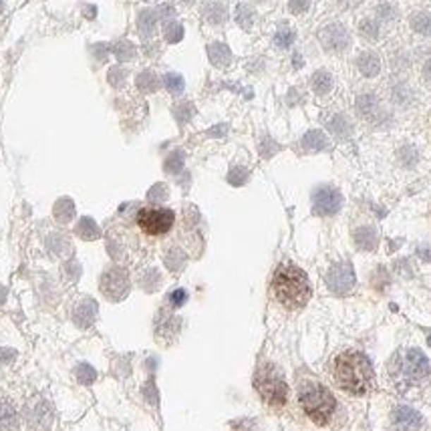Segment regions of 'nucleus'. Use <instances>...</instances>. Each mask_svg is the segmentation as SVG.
Returning <instances> with one entry per match:
<instances>
[{
    "instance_id": "obj_1",
    "label": "nucleus",
    "mask_w": 431,
    "mask_h": 431,
    "mask_svg": "<svg viewBox=\"0 0 431 431\" xmlns=\"http://www.w3.org/2000/svg\"><path fill=\"white\" fill-rule=\"evenodd\" d=\"M334 379L343 391L365 395L373 385V367L363 353L345 351L334 359Z\"/></svg>"
},
{
    "instance_id": "obj_2",
    "label": "nucleus",
    "mask_w": 431,
    "mask_h": 431,
    "mask_svg": "<svg viewBox=\"0 0 431 431\" xmlns=\"http://www.w3.org/2000/svg\"><path fill=\"white\" fill-rule=\"evenodd\" d=\"M272 291L280 305L286 308H301L310 298V282L298 266L286 262L277 268L272 279Z\"/></svg>"
},
{
    "instance_id": "obj_3",
    "label": "nucleus",
    "mask_w": 431,
    "mask_h": 431,
    "mask_svg": "<svg viewBox=\"0 0 431 431\" xmlns=\"http://www.w3.org/2000/svg\"><path fill=\"white\" fill-rule=\"evenodd\" d=\"M389 373L399 387H411L427 381L430 363L418 348H403L391 359Z\"/></svg>"
},
{
    "instance_id": "obj_4",
    "label": "nucleus",
    "mask_w": 431,
    "mask_h": 431,
    "mask_svg": "<svg viewBox=\"0 0 431 431\" xmlns=\"http://www.w3.org/2000/svg\"><path fill=\"white\" fill-rule=\"evenodd\" d=\"M298 399L305 413L317 425H324L334 411V397L331 391L317 381H303L298 387Z\"/></svg>"
},
{
    "instance_id": "obj_5",
    "label": "nucleus",
    "mask_w": 431,
    "mask_h": 431,
    "mask_svg": "<svg viewBox=\"0 0 431 431\" xmlns=\"http://www.w3.org/2000/svg\"><path fill=\"white\" fill-rule=\"evenodd\" d=\"M254 387L262 395V399L268 405L282 407L289 399V385H286L284 377L274 365H262L256 371Z\"/></svg>"
},
{
    "instance_id": "obj_6",
    "label": "nucleus",
    "mask_w": 431,
    "mask_h": 431,
    "mask_svg": "<svg viewBox=\"0 0 431 431\" xmlns=\"http://www.w3.org/2000/svg\"><path fill=\"white\" fill-rule=\"evenodd\" d=\"M176 220V214L167 208H145L140 210L138 214V224L140 228L150 234V236H162L171 230Z\"/></svg>"
},
{
    "instance_id": "obj_7",
    "label": "nucleus",
    "mask_w": 431,
    "mask_h": 431,
    "mask_svg": "<svg viewBox=\"0 0 431 431\" xmlns=\"http://www.w3.org/2000/svg\"><path fill=\"white\" fill-rule=\"evenodd\" d=\"M101 292L109 301H121L129 292V277L123 268H109L101 277Z\"/></svg>"
},
{
    "instance_id": "obj_8",
    "label": "nucleus",
    "mask_w": 431,
    "mask_h": 431,
    "mask_svg": "<svg viewBox=\"0 0 431 431\" xmlns=\"http://www.w3.org/2000/svg\"><path fill=\"white\" fill-rule=\"evenodd\" d=\"M327 284L329 289L334 292V294H347L351 292V289L355 286V272H353V266L348 262H339L334 265L329 274H327Z\"/></svg>"
},
{
    "instance_id": "obj_9",
    "label": "nucleus",
    "mask_w": 431,
    "mask_h": 431,
    "mask_svg": "<svg viewBox=\"0 0 431 431\" xmlns=\"http://www.w3.org/2000/svg\"><path fill=\"white\" fill-rule=\"evenodd\" d=\"M312 208L319 216H333L341 208V194L331 186H322L312 194Z\"/></svg>"
},
{
    "instance_id": "obj_10",
    "label": "nucleus",
    "mask_w": 431,
    "mask_h": 431,
    "mask_svg": "<svg viewBox=\"0 0 431 431\" xmlns=\"http://www.w3.org/2000/svg\"><path fill=\"white\" fill-rule=\"evenodd\" d=\"M319 39L327 51H334V53L345 51L348 44H351V37H348L347 28L343 27V25H339V23H333V25H327L324 28H320Z\"/></svg>"
},
{
    "instance_id": "obj_11",
    "label": "nucleus",
    "mask_w": 431,
    "mask_h": 431,
    "mask_svg": "<svg viewBox=\"0 0 431 431\" xmlns=\"http://www.w3.org/2000/svg\"><path fill=\"white\" fill-rule=\"evenodd\" d=\"M391 423L395 431H418L421 427V415L407 405H399L391 413Z\"/></svg>"
},
{
    "instance_id": "obj_12",
    "label": "nucleus",
    "mask_w": 431,
    "mask_h": 431,
    "mask_svg": "<svg viewBox=\"0 0 431 431\" xmlns=\"http://www.w3.org/2000/svg\"><path fill=\"white\" fill-rule=\"evenodd\" d=\"M75 322L79 324V327H83V329H87V327H91L93 324V320H95V317H97V305L91 301V298H83L79 305H77V308H75Z\"/></svg>"
},
{
    "instance_id": "obj_13",
    "label": "nucleus",
    "mask_w": 431,
    "mask_h": 431,
    "mask_svg": "<svg viewBox=\"0 0 431 431\" xmlns=\"http://www.w3.org/2000/svg\"><path fill=\"white\" fill-rule=\"evenodd\" d=\"M18 430V415L11 401L0 399V431H16Z\"/></svg>"
},
{
    "instance_id": "obj_14",
    "label": "nucleus",
    "mask_w": 431,
    "mask_h": 431,
    "mask_svg": "<svg viewBox=\"0 0 431 431\" xmlns=\"http://www.w3.org/2000/svg\"><path fill=\"white\" fill-rule=\"evenodd\" d=\"M208 56L210 61H212V65L220 67V69L228 67L230 61H232V53H230V49L224 42H212V44H208Z\"/></svg>"
},
{
    "instance_id": "obj_15",
    "label": "nucleus",
    "mask_w": 431,
    "mask_h": 431,
    "mask_svg": "<svg viewBox=\"0 0 431 431\" xmlns=\"http://www.w3.org/2000/svg\"><path fill=\"white\" fill-rule=\"evenodd\" d=\"M357 67H359L361 75H365V77H375L377 73L381 71V59H379L375 53L367 51V53H361V55H359Z\"/></svg>"
},
{
    "instance_id": "obj_16",
    "label": "nucleus",
    "mask_w": 431,
    "mask_h": 431,
    "mask_svg": "<svg viewBox=\"0 0 431 431\" xmlns=\"http://www.w3.org/2000/svg\"><path fill=\"white\" fill-rule=\"evenodd\" d=\"M202 14H204V18L208 20L210 25H224L226 18H228V11L220 2H208L202 8Z\"/></svg>"
},
{
    "instance_id": "obj_17",
    "label": "nucleus",
    "mask_w": 431,
    "mask_h": 431,
    "mask_svg": "<svg viewBox=\"0 0 431 431\" xmlns=\"http://www.w3.org/2000/svg\"><path fill=\"white\" fill-rule=\"evenodd\" d=\"M157 27V13L155 11H141L138 16V28L143 37H152Z\"/></svg>"
},
{
    "instance_id": "obj_18",
    "label": "nucleus",
    "mask_w": 431,
    "mask_h": 431,
    "mask_svg": "<svg viewBox=\"0 0 431 431\" xmlns=\"http://www.w3.org/2000/svg\"><path fill=\"white\" fill-rule=\"evenodd\" d=\"M333 89V77L327 71H317L312 75V91L317 95H327Z\"/></svg>"
},
{
    "instance_id": "obj_19",
    "label": "nucleus",
    "mask_w": 431,
    "mask_h": 431,
    "mask_svg": "<svg viewBox=\"0 0 431 431\" xmlns=\"http://www.w3.org/2000/svg\"><path fill=\"white\" fill-rule=\"evenodd\" d=\"M355 240L359 244V248H365V250H373L377 246V232L373 228L365 226V228H359L355 232Z\"/></svg>"
},
{
    "instance_id": "obj_20",
    "label": "nucleus",
    "mask_w": 431,
    "mask_h": 431,
    "mask_svg": "<svg viewBox=\"0 0 431 431\" xmlns=\"http://www.w3.org/2000/svg\"><path fill=\"white\" fill-rule=\"evenodd\" d=\"M77 234L83 238V240H95L101 234L99 226L91 218H81L77 224Z\"/></svg>"
},
{
    "instance_id": "obj_21",
    "label": "nucleus",
    "mask_w": 431,
    "mask_h": 431,
    "mask_svg": "<svg viewBox=\"0 0 431 431\" xmlns=\"http://www.w3.org/2000/svg\"><path fill=\"white\" fill-rule=\"evenodd\" d=\"M411 28L419 35H431V13H418L411 16Z\"/></svg>"
},
{
    "instance_id": "obj_22",
    "label": "nucleus",
    "mask_w": 431,
    "mask_h": 431,
    "mask_svg": "<svg viewBox=\"0 0 431 431\" xmlns=\"http://www.w3.org/2000/svg\"><path fill=\"white\" fill-rule=\"evenodd\" d=\"M75 216V206L69 198H63L55 204V218L59 222H69L71 218Z\"/></svg>"
},
{
    "instance_id": "obj_23",
    "label": "nucleus",
    "mask_w": 431,
    "mask_h": 431,
    "mask_svg": "<svg viewBox=\"0 0 431 431\" xmlns=\"http://www.w3.org/2000/svg\"><path fill=\"white\" fill-rule=\"evenodd\" d=\"M236 23L244 30H250L254 25V11L248 4H238L236 6Z\"/></svg>"
},
{
    "instance_id": "obj_24",
    "label": "nucleus",
    "mask_w": 431,
    "mask_h": 431,
    "mask_svg": "<svg viewBox=\"0 0 431 431\" xmlns=\"http://www.w3.org/2000/svg\"><path fill=\"white\" fill-rule=\"evenodd\" d=\"M138 87H140V91H143V93H153L159 87V79H157L155 73L145 71V73H141L140 77H138Z\"/></svg>"
},
{
    "instance_id": "obj_25",
    "label": "nucleus",
    "mask_w": 431,
    "mask_h": 431,
    "mask_svg": "<svg viewBox=\"0 0 431 431\" xmlns=\"http://www.w3.org/2000/svg\"><path fill=\"white\" fill-rule=\"evenodd\" d=\"M324 145H327V138L320 131H317V129L308 131L305 138H303V147L305 150H312L315 152V150H322Z\"/></svg>"
},
{
    "instance_id": "obj_26",
    "label": "nucleus",
    "mask_w": 431,
    "mask_h": 431,
    "mask_svg": "<svg viewBox=\"0 0 431 431\" xmlns=\"http://www.w3.org/2000/svg\"><path fill=\"white\" fill-rule=\"evenodd\" d=\"M164 85H166V89L171 95H181V93H183V87H186L183 77L178 75V73H167L166 77H164Z\"/></svg>"
},
{
    "instance_id": "obj_27",
    "label": "nucleus",
    "mask_w": 431,
    "mask_h": 431,
    "mask_svg": "<svg viewBox=\"0 0 431 431\" xmlns=\"http://www.w3.org/2000/svg\"><path fill=\"white\" fill-rule=\"evenodd\" d=\"M294 39H296V32L291 27H280L277 37H274V44L279 49H289L292 42H294Z\"/></svg>"
},
{
    "instance_id": "obj_28",
    "label": "nucleus",
    "mask_w": 431,
    "mask_h": 431,
    "mask_svg": "<svg viewBox=\"0 0 431 431\" xmlns=\"http://www.w3.org/2000/svg\"><path fill=\"white\" fill-rule=\"evenodd\" d=\"M164 37H166L167 42H180L183 39V27L178 20H169L164 28Z\"/></svg>"
},
{
    "instance_id": "obj_29",
    "label": "nucleus",
    "mask_w": 431,
    "mask_h": 431,
    "mask_svg": "<svg viewBox=\"0 0 431 431\" xmlns=\"http://www.w3.org/2000/svg\"><path fill=\"white\" fill-rule=\"evenodd\" d=\"M357 109L363 117H371L377 111V99L375 95H361L357 101Z\"/></svg>"
},
{
    "instance_id": "obj_30",
    "label": "nucleus",
    "mask_w": 431,
    "mask_h": 431,
    "mask_svg": "<svg viewBox=\"0 0 431 431\" xmlns=\"http://www.w3.org/2000/svg\"><path fill=\"white\" fill-rule=\"evenodd\" d=\"M113 53L117 55V59H119V61H129V59H133V56H135V47H133L131 42L121 41V42H117V44H115Z\"/></svg>"
},
{
    "instance_id": "obj_31",
    "label": "nucleus",
    "mask_w": 431,
    "mask_h": 431,
    "mask_svg": "<svg viewBox=\"0 0 431 431\" xmlns=\"http://www.w3.org/2000/svg\"><path fill=\"white\" fill-rule=\"evenodd\" d=\"M77 379L85 385H89L97 379V371L91 365H81V367H77Z\"/></svg>"
},
{
    "instance_id": "obj_32",
    "label": "nucleus",
    "mask_w": 431,
    "mask_h": 431,
    "mask_svg": "<svg viewBox=\"0 0 431 431\" xmlns=\"http://www.w3.org/2000/svg\"><path fill=\"white\" fill-rule=\"evenodd\" d=\"M329 126H331V131L336 133V135H347L348 131H351V126H348L347 119L343 115H334Z\"/></svg>"
},
{
    "instance_id": "obj_33",
    "label": "nucleus",
    "mask_w": 431,
    "mask_h": 431,
    "mask_svg": "<svg viewBox=\"0 0 431 431\" xmlns=\"http://www.w3.org/2000/svg\"><path fill=\"white\" fill-rule=\"evenodd\" d=\"M181 166H183V153L181 152H176L166 162V169L167 171H171V174H178L181 169Z\"/></svg>"
},
{
    "instance_id": "obj_34",
    "label": "nucleus",
    "mask_w": 431,
    "mask_h": 431,
    "mask_svg": "<svg viewBox=\"0 0 431 431\" xmlns=\"http://www.w3.org/2000/svg\"><path fill=\"white\" fill-rule=\"evenodd\" d=\"M359 28H361L363 37H367V39L375 41L377 32H379V27H377V23H373V20H363L361 27H359Z\"/></svg>"
},
{
    "instance_id": "obj_35",
    "label": "nucleus",
    "mask_w": 431,
    "mask_h": 431,
    "mask_svg": "<svg viewBox=\"0 0 431 431\" xmlns=\"http://www.w3.org/2000/svg\"><path fill=\"white\" fill-rule=\"evenodd\" d=\"M192 111H194V107H192L190 103H183L180 107H176V117H178V121H180V123H186V121L192 117Z\"/></svg>"
},
{
    "instance_id": "obj_36",
    "label": "nucleus",
    "mask_w": 431,
    "mask_h": 431,
    "mask_svg": "<svg viewBox=\"0 0 431 431\" xmlns=\"http://www.w3.org/2000/svg\"><path fill=\"white\" fill-rule=\"evenodd\" d=\"M147 198H150V202H162V200H166L167 198V188L166 186H162V183H157V186H153Z\"/></svg>"
},
{
    "instance_id": "obj_37",
    "label": "nucleus",
    "mask_w": 431,
    "mask_h": 431,
    "mask_svg": "<svg viewBox=\"0 0 431 431\" xmlns=\"http://www.w3.org/2000/svg\"><path fill=\"white\" fill-rule=\"evenodd\" d=\"M126 71L119 69V67H113L111 71H109V81H111V85H115V87H121L123 85V81H126Z\"/></svg>"
},
{
    "instance_id": "obj_38",
    "label": "nucleus",
    "mask_w": 431,
    "mask_h": 431,
    "mask_svg": "<svg viewBox=\"0 0 431 431\" xmlns=\"http://www.w3.org/2000/svg\"><path fill=\"white\" fill-rule=\"evenodd\" d=\"M310 6V0H289V8H291L294 14L306 13Z\"/></svg>"
},
{
    "instance_id": "obj_39",
    "label": "nucleus",
    "mask_w": 431,
    "mask_h": 431,
    "mask_svg": "<svg viewBox=\"0 0 431 431\" xmlns=\"http://www.w3.org/2000/svg\"><path fill=\"white\" fill-rule=\"evenodd\" d=\"M186 298H188V294H186L183 289H178V291H174L169 294V303L174 306H181L186 303Z\"/></svg>"
},
{
    "instance_id": "obj_40",
    "label": "nucleus",
    "mask_w": 431,
    "mask_h": 431,
    "mask_svg": "<svg viewBox=\"0 0 431 431\" xmlns=\"http://www.w3.org/2000/svg\"><path fill=\"white\" fill-rule=\"evenodd\" d=\"M174 16H176V11H174L169 4H162V6H159V11H157V18H162V20H167V23H169Z\"/></svg>"
},
{
    "instance_id": "obj_41",
    "label": "nucleus",
    "mask_w": 431,
    "mask_h": 431,
    "mask_svg": "<svg viewBox=\"0 0 431 431\" xmlns=\"http://www.w3.org/2000/svg\"><path fill=\"white\" fill-rule=\"evenodd\" d=\"M379 16H383V18L389 20V18H393V11H391L389 6H381V8H379Z\"/></svg>"
},
{
    "instance_id": "obj_42",
    "label": "nucleus",
    "mask_w": 431,
    "mask_h": 431,
    "mask_svg": "<svg viewBox=\"0 0 431 431\" xmlns=\"http://www.w3.org/2000/svg\"><path fill=\"white\" fill-rule=\"evenodd\" d=\"M147 397H150V401H152V403H155V401H157V395H155V389H153L152 383L147 385Z\"/></svg>"
},
{
    "instance_id": "obj_43",
    "label": "nucleus",
    "mask_w": 431,
    "mask_h": 431,
    "mask_svg": "<svg viewBox=\"0 0 431 431\" xmlns=\"http://www.w3.org/2000/svg\"><path fill=\"white\" fill-rule=\"evenodd\" d=\"M423 75H425V77H427V79L431 81V59L427 61V63H425V67H423Z\"/></svg>"
},
{
    "instance_id": "obj_44",
    "label": "nucleus",
    "mask_w": 431,
    "mask_h": 431,
    "mask_svg": "<svg viewBox=\"0 0 431 431\" xmlns=\"http://www.w3.org/2000/svg\"><path fill=\"white\" fill-rule=\"evenodd\" d=\"M181 2H192V0H181Z\"/></svg>"
}]
</instances>
